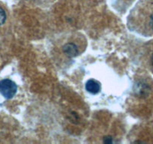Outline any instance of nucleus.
<instances>
[{
  "mask_svg": "<svg viewBox=\"0 0 153 144\" xmlns=\"http://www.w3.org/2000/svg\"><path fill=\"white\" fill-rule=\"evenodd\" d=\"M127 26L132 32L153 36V0H141L128 17Z\"/></svg>",
  "mask_w": 153,
  "mask_h": 144,
  "instance_id": "f257e3e1",
  "label": "nucleus"
},
{
  "mask_svg": "<svg viewBox=\"0 0 153 144\" xmlns=\"http://www.w3.org/2000/svg\"><path fill=\"white\" fill-rule=\"evenodd\" d=\"M87 42L85 36L75 32L65 36L59 45L62 53L68 58H74L80 55L86 50Z\"/></svg>",
  "mask_w": 153,
  "mask_h": 144,
  "instance_id": "f03ea898",
  "label": "nucleus"
},
{
  "mask_svg": "<svg viewBox=\"0 0 153 144\" xmlns=\"http://www.w3.org/2000/svg\"><path fill=\"white\" fill-rule=\"evenodd\" d=\"M17 91V86L14 82L9 79H4L0 81V93L5 98H12Z\"/></svg>",
  "mask_w": 153,
  "mask_h": 144,
  "instance_id": "7ed1b4c3",
  "label": "nucleus"
},
{
  "mask_svg": "<svg viewBox=\"0 0 153 144\" xmlns=\"http://www.w3.org/2000/svg\"><path fill=\"white\" fill-rule=\"evenodd\" d=\"M86 89L89 93L95 94L98 93L101 90V85H100L99 82L95 80H88L87 83L86 84Z\"/></svg>",
  "mask_w": 153,
  "mask_h": 144,
  "instance_id": "20e7f679",
  "label": "nucleus"
},
{
  "mask_svg": "<svg viewBox=\"0 0 153 144\" xmlns=\"http://www.w3.org/2000/svg\"><path fill=\"white\" fill-rule=\"evenodd\" d=\"M5 20H6V13L5 10L0 6V26L4 24Z\"/></svg>",
  "mask_w": 153,
  "mask_h": 144,
  "instance_id": "39448f33",
  "label": "nucleus"
},
{
  "mask_svg": "<svg viewBox=\"0 0 153 144\" xmlns=\"http://www.w3.org/2000/svg\"><path fill=\"white\" fill-rule=\"evenodd\" d=\"M149 64L150 66H151V68L153 71V50L152 52L151 56H150V59H149Z\"/></svg>",
  "mask_w": 153,
  "mask_h": 144,
  "instance_id": "423d86ee",
  "label": "nucleus"
}]
</instances>
